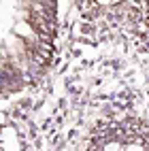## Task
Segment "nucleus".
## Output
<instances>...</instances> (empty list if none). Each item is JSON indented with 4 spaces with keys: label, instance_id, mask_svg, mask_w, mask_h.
Segmentation results:
<instances>
[{
    "label": "nucleus",
    "instance_id": "nucleus-1",
    "mask_svg": "<svg viewBox=\"0 0 149 151\" xmlns=\"http://www.w3.org/2000/svg\"><path fill=\"white\" fill-rule=\"evenodd\" d=\"M15 34H17V36H22V38H34L32 28H30L26 22H19V24H15Z\"/></svg>",
    "mask_w": 149,
    "mask_h": 151
},
{
    "label": "nucleus",
    "instance_id": "nucleus-2",
    "mask_svg": "<svg viewBox=\"0 0 149 151\" xmlns=\"http://www.w3.org/2000/svg\"><path fill=\"white\" fill-rule=\"evenodd\" d=\"M102 151H124V145L119 140H109V143H104Z\"/></svg>",
    "mask_w": 149,
    "mask_h": 151
},
{
    "label": "nucleus",
    "instance_id": "nucleus-3",
    "mask_svg": "<svg viewBox=\"0 0 149 151\" xmlns=\"http://www.w3.org/2000/svg\"><path fill=\"white\" fill-rule=\"evenodd\" d=\"M124 151H145L143 145H138V143H130V145H126Z\"/></svg>",
    "mask_w": 149,
    "mask_h": 151
},
{
    "label": "nucleus",
    "instance_id": "nucleus-4",
    "mask_svg": "<svg viewBox=\"0 0 149 151\" xmlns=\"http://www.w3.org/2000/svg\"><path fill=\"white\" fill-rule=\"evenodd\" d=\"M0 66H2V64H0Z\"/></svg>",
    "mask_w": 149,
    "mask_h": 151
}]
</instances>
